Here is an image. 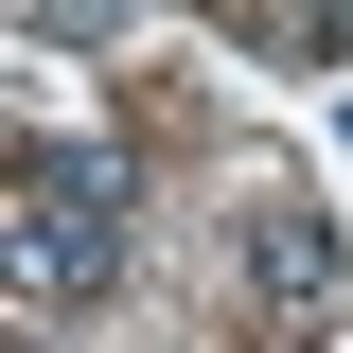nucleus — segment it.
Instances as JSON below:
<instances>
[{
  "instance_id": "7ed1b4c3",
  "label": "nucleus",
  "mask_w": 353,
  "mask_h": 353,
  "mask_svg": "<svg viewBox=\"0 0 353 353\" xmlns=\"http://www.w3.org/2000/svg\"><path fill=\"white\" fill-rule=\"evenodd\" d=\"M36 36H124V0H18Z\"/></svg>"
},
{
  "instance_id": "f257e3e1",
  "label": "nucleus",
  "mask_w": 353,
  "mask_h": 353,
  "mask_svg": "<svg viewBox=\"0 0 353 353\" xmlns=\"http://www.w3.org/2000/svg\"><path fill=\"white\" fill-rule=\"evenodd\" d=\"M124 248H141L124 159H88V141L0 159V318H88L106 283H124Z\"/></svg>"
},
{
  "instance_id": "f03ea898",
  "label": "nucleus",
  "mask_w": 353,
  "mask_h": 353,
  "mask_svg": "<svg viewBox=\"0 0 353 353\" xmlns=\"http://www.w3.org/2000/svg\"><path fill=\"white\" fill-rule=\"evenodd\" d=\"M248 301L265 318H336V230H318V194H265L248 212Z\"/></svg>"
}]
</instances>
